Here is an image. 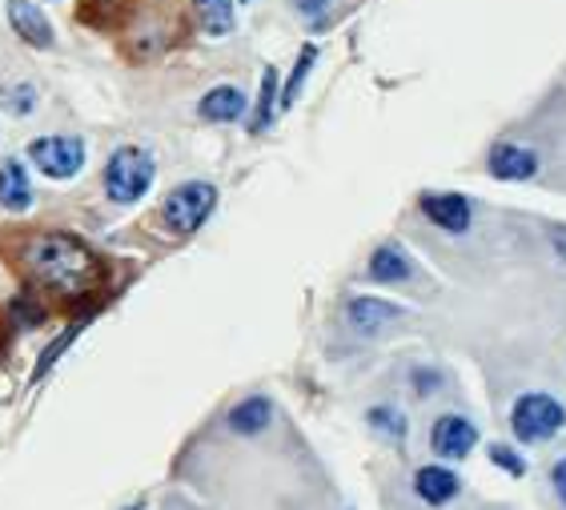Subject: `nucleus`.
Returning <instances> with one entry per match:
<instances>
[{
  "instance_id": "nucleus-1",
  "label": "nucleus",
  "mask_w": 566,
  "mask_h": 510,
  "mask_svg": "<svg viewBox=\"0 0 566 510\" xmlns=\"http://www.w3.org/2000/svg\"><path fill=\"white\" fill-rule=\"evenodd\" d=\"M24 266L56 298H85L101 282V258L69 229H44L24 246Z\"/></svg>"
},
{
  "instance_id": "nucleus-2",
  "label": "nucleus",
  "mask_w": 566,
  "mask_h": 510,
  "mask_svg": "<svg viewBox=\"0 0 566 510\" xmlns=\"http://www.w3.org/2000/svg\"><path fill=\"white\" fill-rule=\"evenodd\" d=\"M157 181V162L142 145H120L101 169V189L113 206H137Z\"/></svg>"
},
{
  "instance_id": "nucleus-3",
  "label": "nucleus",
  "mask_w": 566,
  "mask_h": 510,
  "mask_svg": "<svg viewBox=\"0 0 566 510\" xmlns=\"http://www.w3.org/2000/svg\"><path fill=\"white\" fill-rule=\"evenodd\" d=\"M218 209V185L213 181H181L174 185L161 201V226L174 233V238H189L206 226Z\"/></svg>"
},
{
  "instance_id": "nucleus-4",
  "label": "nucleus",
  "mask_w": 566,
  "mask_h": 510,
  "mask_svg": "<svg viewBox=\"0 0 566 510\" xmlns=\"http://www.w3.org/2000/svg\"><path fill=\"white\" fill-rule=\"evenodd\" d=\"M29 165L41 169L49 181H73L88 162V145L76 133H44L29 142Z\"/></svg>"
},
{
  "instance_id": "nucleus-5",
  "label": "nucleus",
  "mask_w": 566,
  "mask_h": 510,
  "mask_svg": "<svg viewBox=\"0 0 566 510\" xmlns=\"http://www.w3.org/2000/svg\"><path fill=\"white\" fill-rule=\"evenodd\" d=\"M566 426V406L551 394H523V398L511 406V430L518 443H551Z\"/></svg>"
},
{
  "instance_id": "nucleus-6",
  "label": "nucleus",
  "mask_w": 566,
  "mask_h": 510,
  "mask_svg": "<svg viewBox=\"0 0 566 510\" xmlns=\"http://www.w3.org/2000/svg\"><path fill=\"white\" fill-rule=\"evenodd\" d=\"M4 17H9V29L17 33V41H24L29 49L49 53L56 44V29L44 17L41 0H4Z\"/></svg>"
},
{
  "instance_id": "nucleus-7",
  "label": "nucleus",
  "mask_w": 566,
  "mask_h": 510,
  "mask_svg": "<svg viewBox=\"0 0 566 510\" xmlns=\"http://www.w3.org/2000/svg\"><path fill=\"white\" fill-rule=\"evenodd\" d=\"M430 446H434V455L447 458V462L467 458L470 450L479 446V426L470 423V418H462V414H442L434 423V430H430Z\"/></svg>"
},
{
  "instance_id": "nucleus-8",
  "label": "nucleus",
  "mask_w": 566,
  "mask_h": 510,
  "mask_svg": "<svg viewBox=\"0 0 566 510\" xmlns=\"http://www.w3.org/2000/svg\"><path fill=\"white\" fill-rule=\"evenodd\" d=\"M398 318H402V305L386 302V298H366V293H361V298H349V305H346L349 330L361 337H374L378 330L398 322Z\"/></svg>"
},
{
  "instance_id": "nucleus-9",
  "label": "nucleus",
  "mask_w": 566,
  "mask_h": 510,
  "mask_svg": "<svg viewBox=\"0 0 566 510\" xmlns=\"http://www.w3.org/2000/svg\"><path fill=\"white\" fill-rule=\"evenodd\" d=\"M486 169L499 181H531L538 174V153L526 149V145L514 142H499L491 153H486Z\"/></svg>"
},
{
  "instance_id": "nucleus-10",
  "label": "nucleus",
  "mask_w": 566,
  "mask_h": 510,
  "mask_svg": "<svg viewBox=\"0 0 566 510\" xmlns=\"http://www.w3.org/2000/svg\"><path fill=\"white\" fill-rule=\"evenodd\" d=\"M418 209L426 214V221H434L447 233H467L470 221H474V209L462 194H422Z\"/></svg>"
},
{
  "instance_id": "nucleus-11",
  "label": "nucleus",
  "mask_w": 566,
  "mask_h": 510,
  "mask_svg": "<svg viewBox=\"0 0 566 510\" xmlns=\"http://www.w3.org/2000/svg\"><path fill=\"white\" fill-rule=\"evenodd\" d=\"M0 209L4 214H29L33 209V177L21 157L0 162Z\"/></svg>"
},
{
  "instance_id": "nucleus-12",
  "label": "nucleus",
  "mask_w": 566,
  "mask_h": 510,
  "mask_svg": "<svg viewBox=\"0 0 566 510\" xmlns=\"http://www.w3.org/2000/svg\"><path fill=\"white\" fill-rule=\"evenodd\" d=\"M245 113H250V97L238 85H213L206 97L197 101V117L209 121V125H233Z\"/></svg>"
},
{
  "instance_id": "nucleus-13",
  "label": "nucleus",
  "mask_w": 566,
  "mask_h": 510,
  "mask_svg": "<svg viewBox=\"0 0 566 510\" xmlns=\"http://www.w3.org/2000/svg\"><path fill=\"white\" fill-rule=\"evenodd\" d=\"M458 490H462V482H458L454 470L442 467V462L415 470V495L426 502V507H447V502L458 499Z\"/></svg>"
},
{
  "instance_id": "nucleus-14",
  "label": "nucleus",
  "mask_w": 566,
  "mask_h": 510,
  "mask_svg": "<svg viewBox=\"0 0 566 510\" xmlns=\"http://www.w3.org/2000/svg\"><path fill=\"white\" fill-rule=\"evenodd\" d=\"M366 273H370V282H378V285H402L415 278V261H410V253H406L402 246L386 241V246H378V250L370 253Z\"/></svg>"
},
{
  "instance_id": "nucleus-15",
  "label": "nucleus",
  "mask_w": 566,
  "mask_h": 510,
  "mask_svg": "<svg viewBox=\"0 0 566 510\" xmlns=\"http://www.w3.org/2000/svg\"><path fill=\"white\" fill-rule=\"evenodd\" d=\"M270 423H273V402L265 398V394H250V398H241L238 406L226 414V426L241 438L262 435V430H270Z\"/></svg>"
},
{
  "instance_id": "nucleus-16",
  "label": "nucleus",
  "mask_w": 566,
  "mask_h": 510,
  "mask_svg": "<svg viewBox=\"0 0 566 510\" xmlns=\"http://www.w3.org/2000/svg\"><path fill=\"white\" fill-rule=\"evenodd\" d=\"M193 12L206 37H229L238 29V0H193Z\"/></svg>"
},
{
  "instance_id": "nucleus-17",
  "label": "nucleus",
  "mask_w": 566,
  "mask_h": 510,
  "mask_svg": "<svg viewBox=\"0 0 566 510\" xmlns=\"http://www.w3.org/2000/svg\"><path fill=\"white\" fill-rule=\"evenodd\" d=\"M314 65H317V44H302V53H297L294 69L285 76V85L277 89V110H290V105H294L302 85L310 81V73H314Z\"/></svg>"
},
{
  "instance_id": "nucleus-18",
  "label": "nucleus",
  "mask_w": 566,
  "mask_h": 510,
  "mask_svg": "<svg viewBox=\"0 0 566 510\" xmlns=\"http://www.w3.org/2000/svg\"><path fill=\"white\" fill-rule=\"evenodd\" d=\"M277 69H265L262 73V89H258V105L250 113V133H265L277 117Z\"/></svg>"
},
{
  "instance_id": "nucleus-19",
  "label": "nucleus",
  "mask_w": 566,
  "mask_h": 510,
  "mask_svg": "<svg viewBox=\"0 0 566 510\" xmlns=\"http://www.w3.org/2000/svg\"><path fill=\"white\" fill-rule=\"evenodd\" d=\"M85 322H88V318H76L73 326H65V330H61V337H53V342H49V346H44L41 362H36V370H33V382H41L44 374H49V370L56 366V362L65 358V350L73 346V342H76V334H81V330H85Z\"/></svg>"
},
{
  "instance_id": "nucleus-20",
  "label": "nucleus",
  "mask_w": 566,
  "mask_h": 510,
  "mask_svg": "<svg viewBox=\"0 0 566 510\" xmlns=\"http://www.w3.org/2000/svg\"><path fill=\"white\" fill-rule=\"evenodd\" d=\"M133 0H81V21L93 24V29H109L113 21L125 17Z\"/></svg>"
},
{
  "instance_id": "nucleus-21",
  "label": "nucleus",
  "mask_w": 566,
  "mask_h": 510,
  "mask_svg": "<svg viewBox=\"0 0 566 510\" xmlns=\"http://www.w3.org/2000/svg\"><path fill=\"white\" fill-rule=\"evenodd\" d=\"M0 105H4L12 117H33V113H36V85H33V81H17V85L4 89Z\"/></svg>"
},
{
  "instance_id": "nucleus-22",
  "label": "nucleus",
  "mask_w": 566,
  "mask_h": 510,
  "mask_svg": "<svg viewBox=\"0 0 566 510\" xmlns=\"http://www.w3.org/2000/svg\"><path fill=\"white\" fill-rule=\"evenodd\" d=\"M366 423H370L378 435L394 438V443L406 438V418H402V410H394V406H374V410L366 414Z\"/></svg>"
},
{
  "instance_id": "nucleus-23",
  "label": "nucleus",
  "mask_w": 566,
  "mask_h": 510,
  "mask_svg": "<svg viewBox=\"0 0 566 510\" xmlns=\"http://www.w3.org/2000/svg\"><path fill=\"white\" fill-rule=\"evenodd\" d=\"M9 314H12V322H17V326L36 330L44 322V305L36 302L33 293H17V298H12V305H9Z\"/></svg>"
},
{
  "instance_id": "nucleus-24",
  "label": "nucleus",
  "mask_w": 566,
  "mask_h": 510,
  "mask_svg": "<svg viewBox=\"0 0 566 510\" xmlns=\"http://www.w3.org/2000/svg\"><path fill=\"white\" fill-rule=\"evenodd\" d=\"M486 455H491L494 467H502L506 475H514V478L526 475V458L518 455V450H511L506 443H491V450H486Z\"/></svg>"
},
{
  "instance_id": "nucleus-25",
  "label": "nucleus",
  "mask_w": 566,
  "mask_h": 510,
  "mask_svg": "<svg viewBox=\"0 0 566 510\" xmlns=\"http://www.w3.org/2000/svg\"><path fill=\"white\" fill-rule=\"evenodd\" d=\"M329 9V0H297V12H302L305 21H322Z\"/></svg>"
},
{
  "instance_id": "nucleus-26",
  "label": "nucleus",
  "mask_w": 566,
  "mask_h": 510,
  "mask_svg": "<svg viewBox=\"0 0 566 510\" xmlns=\"http://www.w3.org/2000/svg\"><path fill=\"white\" fill-rule=\"evenodd\" d=\"M551 482H555L558 499L566 502V458H563V462H555V470H551Z\"/></svg>"
},
{
  "instance_id": "nucleus-27",
  "label": "nucleus",
  "mask_w": 566,
  "mask_h": 510,
  "mask_svg": "<svg viewBox=\"0 0 566 510\" xmlns=\"http://www.w3.org/2000/svg\"><path fill=\"white\" fill-rule=\"evenodd\" d=\"M415 382H418V394H430V391H434L438 374H426V370H418V374H415Z\"/></svg>"
},
{
  "instance_id": "nucleus-28",
  "label": "nucleus",
  "mask_w": 566,
  "mask_h": 510,
  "mask_svg": "<svg viewBox=\"0 0 566 510\" xmlns=\"http://www.w3.org/2000/svg\"><path fill=\"white\" fill-rule=\"evenodd\" d=\"M555 241L563 246V253H566V229H555Z\"/></svg>"
},
{
  "instance_id": "nucleus-29",
  "label": "nucleus",
  "mask_w": 566,
  "mask_h": 510,
  "mask_svg": "<svg viewBox=\"0 0 566 510\" xmlns=\"http://www.w3.org/2000/svg\"><path fill=\"white\" fill-rule=\"evenodd\" d=\"M125 510H142V502H133V507H125Z\"/></svg>"
},
{
  "instance_id": "nucleus-30",
  "label": "nucleus",
  "mask_w": 566,
  "mask_h": 510,
  "mask_svg": "<svg viewBox=\"0 0 566 510\" xmlns=\"http://www.w3.org/2000/svg\"><path fill=\"white\" fill-rule=\"evenodd\" d=\"M238 4H250V0H238Z\"/></svg>"
},
{
  "instance_id": "nucleus-31",
  "label": "nucleus",
  "mask_w": 566,
  "mask_h": 510,
  "mask_svg": "<svg viewBox=\"0 0 566 510\" xmlns=\"http://www.w3.org/2000/svg\"><path fill=\"white\" fill-rule=\"evenodd\" d=\"M41 4H49V0H41Z\"/></svg>"
}]
</instances>
